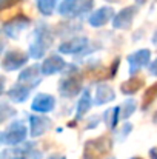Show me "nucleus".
Masks as SVG:
<instances>
[{
  "label": "nucleus",
  "mask_w": 157,
  "mask_h": 159,
  "mask_svg": "<svg viewBox=\"0 0 157 159\" xmlns=\"http://www.w3.org/2000/svg\"><path fill=\"white\" fill-rule=\"evenodd\" d=\"M116 94L112 91V88H109L108 85H99L97 91H96V104L97 105H103L109 101H114Z\"/></svg>",
  "instance_id": "nucleus-15"
},
{
  "label": "nucleus",
  "mask_w": 157,
  "mask_h": 159,
  "mask_svg": "<svg viewBox=\"0 0 157 159\" xmlns=\"http://www.w3.org/2000/svg\"><path fill=\"white\" fill-rule=\"evenodd\" d=\"M119 111H120V108H119V107H114V108H111V110H106V111H105L103 119H105V122H106V125H108V128H114V127L117 125L119 117L122 116Z\"/></svg>",
  "instance_id": "nucleus-17"
},
{
  "label": "nucleus",
  "mask_w": 157,
  "mask_h": 159,
  "mask_svg": "<svg viewBox=\"0 0 157 159\" xmlns=\"http://www.w3.org/2000/svg\"><path fill=\"white\" fill-rule=\"evenodd\" d=\"M143 85L142 79H136V76H133L129 80H126L125 84H122V93L125 94H134L136 91H139V88Z\"/></svg>",
  "instance_id": "nucleus-16"
},
{
  "label": "nucleus",
  "mask_w": 157,
  "mask_h": 159,
  "mask_svg": "<svg viewBox=\"0 0 157 159\" xmlns=\"http://www.w3.org/2000/svg\"><path fill=\"white\" fill-rule=\"evenodd\" d=\"M65 66V60L60 59L59 56H50L45 63L42 65V74H54V73H59L62 71Z\"/></svg>",
  "instance_id": "nucleus-12"
},
{
  "label": "nucleus",
  "mask_w": 157,
  "mask_h": 159,
  "mask_svg": "<svg viewBox=\"0 0 157 159\" xmlns=\"http://www.w3.org/2000/svg\"><path fill=\"white\" fill-rule=\"evenodd\" d=\"M111 159H114V158H111Z\"/></svg>",
  "instance_id": "nucleus-27"
},
{
  "label": "nucleus",
  "mask_w": 157,
  "mask_h": 159,
  "mask_svg": "<svg viewBox=\"0 0 157 159\" xmlns=\"http://www.w3.org/2000/svg\"><path fill=\"white\" fill-rule=\"evenodd\" d=\"M112 14H114V12H112V9H111V8L103 6V8L97 9L94 14H91V16H89V19H88V22H89V25H91V26L99 28V26L106 25V23L112 19Z\"/></svg>",
  "instance_id": "nucleus-7"
},
{
  "label": "nucleus",
  "mask_w": 157,
  "mask_h": 159,
  "mask_svg": "<svg viewBox=\"0 0 157 159\" xmlns=\"http://www.w3.org/2000/svg\"><path fill=\"white\" fill-rule=\"evenodd\" d=\"M29 87H26V85H20V84H17L15 87H11V90L8 91V96L11 98V101L12 102H23L26 98H28V94H29Z\"/></svg>",
  "instance_id": "nucleus-14"
},
{
  "label": "nucleus",
  "mask_w": 157,
  "mask_h": 159,
  "mask_svg": "<svg viewBox=\"0 0 157 159\" xmlns=\"http://www.w3.org/2000/svg\"><path fill=\"white\" fill-rule=\"evenodd\" d=\"M55 5H57V0H39L37 2V8L43 16H51Z\"/></svg>",
  "instance_id": "nucleus-19"
},
{
  "label": "nucleus",
  "mask_w": 157,
  "mask_h": 159,
  "mask_svg": "<svg viewBox=\"0 0 157 159\" xmlns=\"http://www.w3.org/2000/svg\"><path fill=\"white\" fill-rule=\"evenodd\" d=\"M51 125V120L50 119H45L42 116H33L31 117V134L33 138H37V136H42Z\"/></svg>",
  "instance_id": "nucleus-13"
},
{
  "label": "nucleus",
  "mask_w": 157,
  "mask_h": 159,
  "mask_svg": "<svg viewBox=\"0 0 157 159\" xmlns=\"http://www.w3.org/2000/svg\"><path fill=\"white\" fill-rule=\"evenodd\" d=\"M39 71H40V66L39 65H33V66H28L25 71H22L20 77H19V82L33 88L34 85L39 84L40 77H39Z\"/></svg>",
  "instance_id": "nucleus-9"
},
{
  "label": "nucleus",
  "mask_w": 157,
  "mask_h": 159,
  "mask_svg": "<svg viewBox=\"0 0 157 159\" xmlns=\"http://www.w3.org/2000/svg\"><path fill=\"white\" fill-rule=\"evenodd\" d=\"M28 23H29V19H28V17H25V16H17V17L11 19L8 23H5L3 31H5V34H8L9 37L15 39V37L19 36V33L26 28Z\"/></svg>",
  "instance_id": "nucleus-6"
},
{
  "label": "nucleus",
  "mask_w": 157,
  "mask_h": 159,
  "mask_svg": "<svg viewBox=\"0 0 157 159\" xmlns=\"http://www.w3.org/2000/svg\"><path fill=\"white\" fill-rule=\"evenodd\" d=\"M153 42L157 45V31H156V34H154V39H153Z\"/></svg>",
  "instance_id": "nucleus-25"
},
{
  "label": "nucleus",
  "mask_w": 157,
  "mask_h": 159,
  "mask_svg": "<svg viewBox=\"0 0 157 159\" xmlns=\"http://www.w3.org/2000/svg\"><path fill=\"white\" fill-rule=\"evenodd\" d=\"M48 159H66V158L62 156V155H52V156H50Z\"/></svg>",
  "instance_id": "nucleus-24"
},
{
  "label": "nucleus",
  "mask_w": 157,
  "mask_h": 159,
  "mask_svg": "<svg viewBox=\"0 0 157 159\" xmlns=\"http://www.w3.org/2000/svg\"><path fill=\"white\" fill-rule=\"evenodd\" d=\"M93 6V0H65L62 2L59 11L62 16H80L89 11Z\"/></svg>",
  "instance_id": "nucleus-2"
},
{
  "label": "nucleus",
  "mask_w": 157,
  "mask_h": 159,
  "mask_svg": "<svg viewBox=\"0 0 157 159\" xmlns=\"http://www.w3.org/2000/svg\"><path fill=\"white\" fill-rule=\"evenodd\" d=\"M88 45V40L85 37H74L68 42H63L60 47H59V51L65 54H72V53H79V51H83L85 47Z\"/></svg>",
  "instance_id": "nucleus-10"
},
{
  "label": "nucleus",
  "mask_w": 157,
  "mask_h": 159,
  "mask_svg": "<svg viewBox=\"0 0 157 159\" xmlns=\"http://www.w3.org/2000/svg\"><path fill=\"white\" fill-rule=\"evenodd\" d=\"M150 73H151L153 76H157V59L150 65Z\"/></svg>",
  "instance_id": "nucleus-22"
},
{
  "label": "nucleus",
  "mask_w": 157,
  "mask_h": 159,
  "mask_svg": "<svg viewBox=\"0 0 157 159\" xmlns=\"http://www.w3.org/2000/svg\"><path fill=\"white\" fill-rule=\"evenodd\" d=\"M89 107H91V96L86 91V93H83V96L80 98V101L77 104V119H80L82 116H85L86 111L89 110Z\"/></svg>",
  "instance_id": "nucleus-18"
},
{
  "label": "nucleus",
  "mask_w": 157,
  "mask_h": 159,
  "mask_svg": "<svg viewBox=\"0 0 157 159\" xmlns=\"http://www.w3.org/2000/svg\"><path fill=\"white\" fill-rule=\"evenodd\" d=\"M28 60V56L19 50H12L8 54H5L3 57V68L8 70V71H12V70H17L20 68L22 65H25Z\"/></svg>",
  "instance_id": "nucleus-4"
},
{
  "label": "nucleus",
  "mask_w": 157,
  "mask_h": 159,
  "mask_svg": "<svg viewBox=\"0 0 157 159\" xmlns=\"http://www.w3.org/2000/svg\"><path fill=\"white\" fill-rule=\"evenodd\" d=\"M120 110H122V117H123V119H128V117L136 111V102H134L133 99H128V101L122 105Z\"/></svg>",
  "instance_id": "nucleus-20"
},
{
  "label": "nucleus",
  "mask_w": 157,
  "mask_h": 159,
  "mask_svg": "<svg viewBox=\"0 0 157 159\" xmlns=\"http://www.w3.org/2000/svg\"><path fill=\"white\" fill-rule=\"evenodd\" d=\"M54 105H55V99L52 96L40 93V94L36 96V99L33 102V110L37 111V113H48L54 108Z\"/></svg>",
  "instance_id": "nucleus-8"
},
{
  "label": "nucleus",
  "mask_w": 157,
  "mask_h": 159,
  "mask_svg": "<svg viewBox=\"0 0 157 159\" xmlns=\"http://www.w3.org/2000/svg\"><path fill=\"white\" fill-rule=\"evenodd\" d=\"M79 90H80V80L79 79H74V77L63 79L60 82V85H59V91L65 98H71V96L77 94Z\"/></svg>",
  "instance_id": "nucleus-11"
},
{
  "label": "nucleus",
  "mask_w": 157,
  "mask_h": 159,
  "mask_svg": "<svg viewBox=\"0 0 157 159\" xmlns=\"http://www.w3.org/2000/svg\"><path fill=\"white\" fill-rule=\"evenodd\" d=\"M131 130H133L131 124H123V127H122V130H120V134H119V141H125Z\"/></svg>",
  "instance_id": "nucleus-21"
},
{
  "label": "nucleus",
  "mask_w": 157,
  "mask_h": 159,
  "mask_svg": "<svg viewBox=\"0 0 157 159\" xmlns=\"http://www.w3.org/2000/svg\"><path fill=\"white\" fill-rule=\"evenodd\" d=\"M136 12H137L136 6H128L123 11H120L114 17V20H112L114 28H117V30H128L131 26V23H133V19H134Z\"/></svg>",
  "instance_id": "nucleus-5"
},
{
  "label": "nucleus",
  "mask_w": 157,
  "mask_h": 159,
  "mask_svg": "<svg viewBox=\"0 0 157 159\" xmlns=\"http://www.w3.org/2000/svg\"><path fill=\"white\" fill-rule=\"evenodd\" d=\"M131 159H142V158H137V156H136V158H131Z\"/></svg>",
  "instance_id": "nucleus-26"
},
{
  "label": "nucleus",
  "mask_w": 157,
  "mask_h": 159,
  "mask_svg": "<svg viewBox=\"0 0 157 159\" xmlns=\"http://www.w3.org/2000/svg\"><path fill=\"white\" fill-rule=\"evenodd\" d=\"M25 138H26V127L20 120L12 122L2 133V142L3 144H8V145H17V144L23 142Z\"/></svg>",
  "instance_id": "nucleus-1"
},
{
  "label": "nucleus",
  "mask_w": 157,
  "mask_h": 159,
  "mask_svg": "<svg viewBox=\"0 0 157 159\" xmlns=\"http://www.w3.org/2000/svg\"><path fill=\"white\" fill-rule=\"evenodd\" d=\"M150 57H151V53L150 50H139L134 54L128 56V62H129V74H134L137 73L140 68L146 66L150 63Z\"/></svg>",
  "instance_id": "nucleus-3"
},
{
  "label": "nucleus",
  "mask_w": 157,
  "mask_h": 159,
  "mask_svg": "<svg viewBox=\"0 0 157 159\" xmlns=\"http://www.w3.org/2000/svg\"><path fill=\"white\" fill-rule=\"evenodd\" d=\"M150 156H151V159H157V148H151Z\"/></svg>",
  "instance_id": "nucleus-23"
}]
</instances>
